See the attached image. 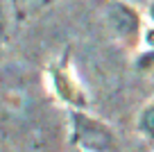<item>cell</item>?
<instances>
[{
  "mask_svg": "<svg viewBox=\"0 0 154 152\" xmlns=\"http://www.w3.org/2000/svg\"><path fill=\"white\" fill-rule=\"evenodd\" d=\"M70 143L79 152H116L118 138L113 127L82 109H70Z\"/></svg>",
  "mask_w": 154,
  "mask_h": 152,
  "instance_id": "cell-1",
  "label": "cell"
},
{
  "mask_svg": "<svg viewBox=\"0 0 154 152\" xmlns=\"http://www.w3.org/2000/svg\"><path fill=\"white\" fill-rule=\"evenodd\" d=\"M106 21H109L113 36L122 46L134 50L138 48V43H143V18H140L138 9H134V5L125 0H111L106 5Z\"/></svg>",
  "mask_w": 154,
  "mask_h": 152,
  "instance_id": "cell-2",
  "label": "cell"
},
{
  "mask_svg": "<svg viewBox=\"0 0 154 152\" xmlns=\"http://www.w3.org/2000/svg\"><path fill=\"white\" fill-rule=\"evenodd\" d=\"M48 77H50L52 93L61 100L63 105H68L70 109H84V107H86V102H88L86 100V91L82 89L75 71H72L68 52L48 68Z\"/></svg>",
  "mask_w": 154,
  "mask_h": 152,
  "instance_id": "cell-3",
  "label": "cell"
},
{
  "mask_svg": "<svg viewBox=\"0 0 154 152\" xmlns=\"http://www.w3.org/2000/svg\"><path fill=\"white\" fill-rule=\"evenodd\" d=\"M136 129H138L143 136L152 138L154 141V100L140 109L138 118H136Z\"/></svg>",
  "mask_w": 154,
  "mask_h": 152,
  "instance_id": "cell-4",
  "label": "cell"
},
{
  "mask_svg": "<svg viewBox=\"0 0 154 152\" xmlns=\"http://www.w3.org/2000/svg\"><path fill=\"white\" fill-rule=\"evenodd\" d=\"M136 68L140 71H152L154 68V48H147L145 52H140L136 57Z\"/></svg>",
  "mask_w": 154,
  "mask_h": 152,
  "instance_id": "cell-5",
  "label": "cell"
},
{
  "mask_svg": "<svg viewBox=\"0 0 154 152\" xmlns=\"http://www.w3.org/2000/svg\"><path fill=\"white\" fill-rule=\"evenodd\" d=\"M147 16H149V21H152V23H154V2H152V5H149V9H147Z\"/></svg>",
  "mask_w": 154,
  "mask_h": 152,
  "instance_id": "cell-6",
  "label": "cell"
}]
</instances>
